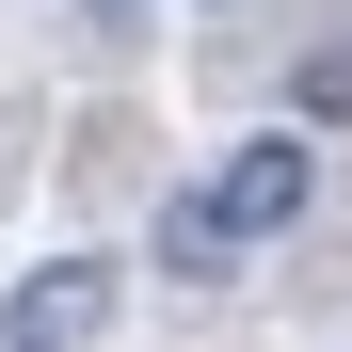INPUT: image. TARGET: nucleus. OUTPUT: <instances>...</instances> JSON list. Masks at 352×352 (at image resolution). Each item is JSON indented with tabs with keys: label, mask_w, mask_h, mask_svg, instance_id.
I'll return each instance as SVG.
<instances>
[{
	"label": "nucleus",
	"mask_w": 352,
	"mask_h": 352,
	"mask_svg": "<svg viewBox=\"0 0 352 352\" xmlns=\"http://www.w3.org/2000/svg\"><path fill=\"white\" fill-rule=\"evenodd\" d=\"M208 208L241 224V241H288V224L320 208V144H305V129H272V144H241V160L208 176Z\"/></svg>",
	"instance_id": "nucleus-1"
},
{
	"label": "nucleus",
	"mask_w": 352,
	"mask_h": 352,
	"mask_svg": "<svg viewBox=\"0 0 352 352\" xmlns=\"http://www.w3.org/2000/svg\"><path fill=\"white\" fill-rule=\"evenodd\" d=\"M96 320H112V272H96V256H48V272L0 288V352H80Z\"/></svg>",
	"instance_id": "nucleus-2"
},
{
	"label": "nucleus",
	"mask_w": 352,
	"mask_h": 352,
	"mask_svg": "<svg viewBox=\"0 0 352 352\" xmlns=\"http://www.w3.org/2000/svg\"><path fill=\"white\" fill-rule=\"evenodd\" d=\"M241 256H256V241H241V224H224L208 192H160V272H176V288H224Z\"/></svg>",
	"instance_id": "nucleus-3"
},
{
	"label": "nucleus",
	"mask_w": 352,
	"mask_h": 352,
	"mask_svg": "<svg viewBox=\"0 0 352 352\" xmlns=\"http://www.w3.org/2000/svg\"><path fill=\"white\" fill-rule=\"evenodd\" d=\"M288 129H305V144H336V129H352V32H320L305 65H288Z\"/></svg>",
	"instance_id": "nucleus-4"
}]
</instances>
